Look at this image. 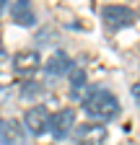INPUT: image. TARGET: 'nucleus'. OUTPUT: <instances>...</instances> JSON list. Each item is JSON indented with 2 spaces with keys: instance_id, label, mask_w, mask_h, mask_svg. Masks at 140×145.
Here are the masks:
<instances>
[{
  "instance_id": "0eeeda50",
  "label": "nucleus",
  "mask_w": 140,
  "mask_h": 145,
  "mask_svg": "<svg viewBox=\"0 0 140 145\" xmlns=\"http://www.w3.org/2000/svg\"><path fill=\"white\" fill-rule=\"evenodd\" d=\"M107 137H109V132H107L104 124H83L75 132V142L78 145H104Z\"/></svg>"
},
{
  "instance_id": "f03ea898",
  "label": "nucleus",
  "mask_w": 140,
  "mask_h": 145,
  "mask_svg": "<svg viewBox=\"0 0 140 145\" xmlns=\"http://www.w3.org/2000/svg\"><path fill=\"white\" fill-rule=\"evenodd\" d=\"M101 21L109 31H119V29L135 24V10L127 8V5H104L101 8Z\"/></svg>"
},
{
  "instance_id": "20e7f679",
  "label": "nucleus",
  "mask_w": 140,
  "mask_h": 145,
  "mask_svg": "<svg viewBox=\"0 0 140 145\" xmlns=\"http://www.w3.org/2000/svg\"><path fill=\"white\" fill-rule=\"evenodd\" d=\"M73 127H75V112L73 109H57V112H52V119H49V132L52 137H57V140H65L70 132H73Z\"/></svg>"
},
{
  "instance_id": "39448f33",
  "label": "nucleus",
  "mask_w": 140,
  "mask_h": 145,
  "mask_svg": "<svg viewBox=\"0 0 140 145\" xmlns=\"http://www.w3.org/2000/svg\"><path fill=\"white\" fill-rule=\"evenodd\" d=\"M29 135L18 119H5L0 127V145H26Z\"/></svg>"
},
{
  "instance_id": "9b49d317",
  "label": "nucleus",
  "mask_w": 140,
  "mask_h": 145,
  "mask_svg": "<svg viewBox=\"0 0 140 145\" xmlns=\"http://www.w3.org/2000/svg\"><path fill=\"white\" fill-rule=\"evenodd\" d=\"M67 78H70V86H73V88L78 91V88H80V86L86 83V72H83L80 67H73V72H70Z\"/></svg>"
},
{
  "instance_id": "ddd939ff",
  "label": "nucleus",
  "mask_w": 140,
  "mask_h": 145,
  "mask_svg": "<svg viewBox=\"0 0 140 145\" xmlns=\"http://www.w3.org/2000/svg\"><path fill=\"white\" fill-rule=\"evenodd\" d=\"M5 3L8 0H0V16H3V10H5Z\"/></svg>"
},
{
  "instance_id": "6e6552de",
  "label": "nucleus",
  "mask_w": 140,
  "mask_h": 145,
  "mask_svg": "<svg viewBox=\"0 0 140 145\" xmlns=\"http://www.w3.org/2000/svg\"><path fill=\"white\" fill-rule=\"evenodd\" d=\"M10 16H13V21L18 26H24V29H31L37 24V13H34L31 0H13L10 3Z\"/></svg>"
},
{
  "instance_id": "9d476101",
  "label": "nucleus",
  "mask_w": 140,
  "mask_h": 145,
  "mask_svg": "<svg viewBox=\"0 0 140 145\" xmlns=\"http://www.w3.org/2000/svg\"><path fill=\"white\" fill-rule=\"evenodd\" d=\"M18 93H21V99H34V96H39V93H42V86H39V83H34V80L21 83Z\"/></svg>"
},
{
  "instance_id": "7ed1b4c3",
  "label": "nucleus",
  "mask_w": 140,
  "mask_h": 145,
  "mask_svg": "<svg viewBox=\"0 0 140 145\" xmlns=\"http://www.w3.org/2000/svg\"><path fill=\"white\" fill-rule=\"evenodd\" d=\"M49 119H52V112L47 106H31L24 114V127L31 135H44L49 132Z\"/></svg>"
},
{
  "instance_id": "423d86ee",
  "label": "nucleus",
  "mask_w": 140,
  "mask_h": 145,
  "mask_svg": "<svg viewBox=\"0 0 140 145\" xmlns=\"http://www.w3.org/2000/svg\"><path fill=\"white\" fill-rule=\"evenodd\" d=\"M42 67V57L37 49H21L13 54V70L21 72V75H31Z\"/></svg>"
},
{
  "instance_id": "2eb2a0df",
  "label": "nucleus",
  "mask_w": 140,
  "mask_h": 145,
  "mask_svg": "<svg viewBox=\"0 0 140 145\" xmlns=\"http://www.w3.org/2000/svg\"><path fill=\"white\" fill-rule=\"evenodd\" d=\"M3 122H5V119H0V127H3Z\"/></svg>"
},
{
  "instance_id": "4468645a",
  "label": "nucleus",
  "mask_w": 140,
  "mask_h": 145,
  "mask_svg": "<svg viewBox=\"0 0 140 145\" xmlns=\"http://www.w3.org/2000/svg\"><path fill=\"white\" fill-rule=\"evenodd\" d=\"M5 57V49H3V44H0V60H3Z\"/></svg>"
},
{
  "instance_id": "f8f14e48",
  "label": "nucleus",
  "mask_w": 140,
  "mask_h": 145,
  "mask_svg": "<svg viewBox=\"0 0 140 145\" xmlns=\"http://www.w3.org/2000/svg\"><path fill=\"white\" fill-rule=\"evenodd\" d=\"M132 96H135V101L140 104V83H137V86H132Z\"/></svg>"
},
{
  "instance_id": "1a4fd4ad",
  "label": "nucleus",
  "mask_w": 140,
  "mask_h": 145,
  "mask_svg": "<svg viewBox=\"0 0 140 145\" xmlns=\"http://www.w3.org/2000/svg\"><path fill=\"white\" fill-rule=\"evenodd\" d=\"M73 60H70L67 57V54L65 52H55V54H52V57L44 62V72H47V75H52V78H60V75H70V72H73Z\"/></svg>"
},
{
  "instance_id": "f257e3e1",
  "label": "nucleus",
  "mask_w": 140,
  "mask_h": 145,
  "mask_svg": "<svg viewBox=\"0 0 140 145\" xmlns=\"http://www.w3.org/2000/svg\"><path fill=\"white\" fill-rule=\"evenodd\" d=\"M83 112L88 114L91 119H99V122H109L119 114V101L112 91L101 88V86H94L86 91L83 96Z\"/></svg>"
}]
</instances>
